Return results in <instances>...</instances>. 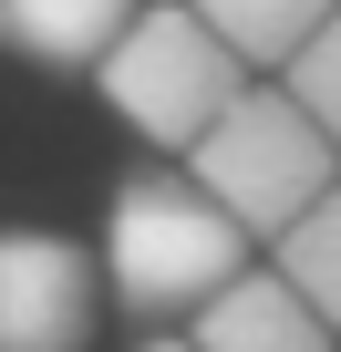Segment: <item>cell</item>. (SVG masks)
<instances>
[{
    "label": "cell",
    "instance_id": "1",
    "mask_svg": "<svg viewBox=\"0 0 341 352\" xmlns=\"http://www.w3.org/2000/svg\"><path fill=\"white\" fill-rule=\"evenodd\" d=\"M248 270V228L197 187V176H124L114 218H104V280L134 321L165 311H207Z\"/></svg>",
    "mask_w": 341,
    "mask_h": 352
},
{
    "label": "cell",
    "instance_id": "2",
    "mask_svg": "<svg viewBox=\"0 0 341 352\" xmlns=\"http://www.w3.org/2000/svg\"><path fill=\"white\" fill-rule=\"evenodd\" d=\"M197 187L248 228V239H279L300 228L331 187H341V145L300 114V94H238L207 135H197Z\"/></svg>",
    "mask_w": 341,
    "mask_h": 352
},
{
    "label": "cell",
    "instance_id": "3",
    "mask_svg": "<svg viewBox=\"0 0 341 352\" xmlns=\"http://www.w3.org/2000/svg\"><path fill=\"white\" fill-rule=\"evenodd\" d=\"M93 73H104V104H114L145 145H187V155H197V135L248 94V63L207 32L197 0H155V11H134L124 42H114Z\"/></svg>",
    "mask_w": 341,
    "mask_h": 352
},
{
    "label": "cell",
    "instance_id": "4",
    "mask_svg": "<svg viewBox=\"0 0 341 352\" xmlns=\"http://www.w3.org/2000/svg\"><path fill=\"white\" fill-rule=\"evenodd\" d=\"M104 270L62 228H0V352H83Z\"/></svg>",
    "mask_w": 341,
    "mask_h": 352
},
{
    "label": "cell",
    "instance_id": "5",
    "mask_svg": "<svg viewBox=\"0 0 341 352\" xmlns=\"http://www.w3.org/2000/svg\"><path fill=\"white\" fill-rule=\"evenodd\" d=\"M197 352H341V331H331L279 270H238V280L197 311Z\"/></svg>",
    "mask_w": 341,
    "mask_h": 352
},
{
    "label": "cell",
    "instance_id": "6",
    "mask_svg": "<svg viewBox=\"0 0 341 352\" xmlns=\"http://www.w3.org/2000/svg\"><path fill=\"white\" fill-rule=\"evenodd\" d=\"M124 21H134V0H0V42L21 63H52V73L104 63L124 42Z\"/></svg>",
    "mask_w": 341,
    "mask_h": 352
},
{
    "label": "cell",
    "instance_id": "7",
    "mask_svg": "<svg viewBox=\"0 0 341 352\" xmlns=\"http://www.w3.org/2000/svg\"><path fill=\"white\" fill-rule=\"evenodd\" d=\"M197 11H207V32L238 52V63H300V42L341 11V0H197Z\"/></svg>",
    "mask_w": 341,
    "mask_h": 352
},
{
    "label": "cell",
    "instance_id": "8",
    "mask_svg": "<svg viewBox=\"0 0 341 352\" xmlns=\"http://www.w3.org/2000/svg\"><path fill=\"white\" fill-rule=\"evenodd\" d=\"M279 280H290V290L341 331V187H331L300 228H279Z\"/></svg>",
    "mask_w": 341,
    "mask_h": 352
},
{
    "label": "cell",
    "instance_id": "9",
    "mask_svg": "<svg viewBox=\"0 0 341 352\" xmlns=\"http://www.w3.org/2000/svg\"><path fill=\"white\" fill-rule=\"evenodd\" d=\"M290 94H300V114H310V124L341 145V11H331L310 42H300V63H290Z\"/></svg>",
    "mask_w": 341,
    "mask_h": 352
},
{
    "label": "cell",
    "instance_id": "10",
    "mask_svg": "<svg viewBox=\"0 0 341 352\" xmlns=\"http://www.w3.org/2000/svg\"><path fill=\"white\" fill-rule=\"evenodd\" d=\"M134 352H197V342H134Z\"/></svg>",
    "mask_w": 341,
    "mask_h": 352
}]
</instances>
